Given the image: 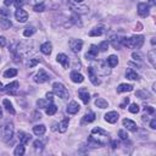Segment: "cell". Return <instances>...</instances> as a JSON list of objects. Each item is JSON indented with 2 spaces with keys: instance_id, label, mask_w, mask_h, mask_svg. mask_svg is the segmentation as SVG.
<instances>
[{
  "instance_id": "obj_23",
  "label": "cell",
  "mask_w": 156,
  "mask_h": 156,
  "mask_svg": "<svg viewBox=\"0 0 156 156\" xmlns=\"http://www.w3.org/2000/svg\"><path fill=\"white\" fill-rule=\"evenodd\" d=\"M148 60H149V62L151 63V66H152V67L156 66V51H155L154 49L150 50L149 53H148Z\"/></svg>"
},
{
  "instance_id": "obj_3",
  "label": "cell",
  "mask_w": 156,
  "mask_h": 156,
  "mask_svg": "<svg viewBox=\"0 0 156 156\" xmlns=\"http://www.w3.org/2000/svg\"><path fill=\"white\" fill-rule=\"evenodd\" d=\"M53 89H54V94H56L59 98H61V99H67V98H70L68 90L65 88V85H63L62 83H59V82L54 83V84H53Z\"/></svg>"
},
{
  "instance_id": "obj_32",
  "label": "cell",
  "mask_w": 156,
  "mask_h": 156,
  "mask_svg": "<svg viewBox=\"0 0 156 156\" xmlns=\"http://www.w3.org/2000/svg\"><path fill=\"white\" fill-rule=\"evenodd\" d=\"M135 96L141 99V100H145V99H149V93L146 92V90H137V93H135Z\"/></svg>"
},
{
  "instance_id": "obj_47",
  "label": "cell",
  "mask_w": 156,
  "mask_h": 156,
  "mask_svg": "<svg viewBox=\"0 0 156 156\" xmlns=\"http://www.w3.org/2000/svg\"><path fill=\"white\" fill-rule=\"evenodd\" d=\"M14 4L17 9H21V6H23V4H24V0H15Z\"/></svg>"
},
{
  "instance_id": "obj_2",
  "label": "cell",
  "mask_w": 156,
  "mask_h": 156,
  "mask_svg": "<svg viewBox=\"0 0 156 156\" xmlns=\"http://www.w3.org/2000/svg\"><path fill=\"white\" fill-rule=\"evenodd\" d=\"M0 135H1V139L6 143L12 139V137H14V124H12V122L7 121L1 126V128H0Z\"/></svg>"
},
{
  "instance_id": "obj_29",
  "label": "cell",
  "mask_w": 156,
  "mask_h": 156,
  "mask_svg": "<svg viewBox=\"0 0 156 156\" xmlns=\"http://www.w3.org/2000/svg\"><path fill=\"white\" fill-rule=\"evenodd\" d=\"M50 102H51V100H44V99H39L38 101H37V105H38V107L39 109H46L49 105H50Z\"/></svg>"
},
{
  "instance_id": "obj_11",
  "label": "cell",
  "mask_w": 156,
  "mask_h": 156,
  "mask_svg": "<svg viewBox=\"0 0 156 156\" xmlns=\"http://www.w3.org/2000/svg\"><path fill=\"white\" fill-rule=\"evenodd\" d=\"M123 126L128 129V131H131V132H137L138 131V126L134 121L132 120H128V118H124L123 120Z\"/></svg>"
},
{
  "instance_id": "obj_28",
  "label": "cell",
  "mask_w": 156,
  "mask_h": 156,
  "mask_svg": "<svg viewBox=\"0 0 156 156\" xmlns=\"http://www.w3.org/2000/svg\"><path fill=\"white\" fill-rule=\"evenodd\" d=\"M94 120H95V113L94 112H89V113H87L83 117L82 123H90V122H93Z\"/></svg>"
},
{
  "instance_id": "obj_36",
  "label": "cell",
  "mask_w": 156,
  "mask_h": 156,
  "mask_svg": "<svg viewBox=\"0 0 156 156\" xmlns=\"http://www.w3.org/2000/svg\"><path fill=\"white\" fill-rule=\"evenodd\" d=\"M56 111H57V107L54 105V104H50V105L46 107V115H49V116H51V115H55V113H56Z\"/></svg>"
},
{
  "instance_id": "obj_57",
  "label": "cell",
  "mask_w": 156,
  "mask_h": 156,
  "mask_svg": "<svg viewBox=\"0 0 156 156\" xmlns=\"http://www.w3.org/2000/svg\"><path fill=\"white\" fill-rule=\"evenodd\" d=\"M155 39H156V38H151V44H152V45H155V43H156Z\"/></svg>"
},
{
  "instance_id": "obj_37",
  "label": "cell",
  "mask_w": 156,
  "mask_h": 156,
  "mask_svg": "<svg viewBox=\"0 0 156 156\" xmlns=\"http://www.w3.org/2000/svg\"><path fill=\"white\" fill-rule=\"evenodd\" d=\"M100 71H101V74H104V76H106V74H110V72H111V70L110 68H107L106 66H105V63H100Z\"/></svg>"
},
{
  "instance_id": "obj_61",
  "label": "cell",
  "mask_w": 156,
  "mask_h": 156,
  "mask_svg": "<svg viewBox=\"0 0 156 156\" xmlns=\"http://www.w3.org/2000/svg\"><path fill=\"white\" fill-rule=\"evenodd\" d=\"M1 88H3V83H1V82H0V89H1Z\"/></svg>"
},
{
  "instance_id": "obj_45",
  "label": "cell",
  "mask_w": 156,
  "mask_h": 156,
  "mask_svg": "<svg viewBox=\"0 0 156 156\" xmlns=\"http://www.w3.org/2000/svg\"><path fill=\"white\" fill-rule=\"evenodd\" d=\"M118 135H120V138H121L122 140L128 139V134H127V132H126V131H123V129H121V131L118 132Z\"/></svg>"
},
{
  "instance_id": "obj_4",
  "label": "cell",
  "mask_w": 156,
  "mask_h": 156,
  "mask_svg": "<svg viewBox=\"0 0 156 156\" xmlns=\"http://www.w3.org/2000/svg\"><path fill=\"white\" fill-rule=\"evenodd\" d=\"M49 79H50V77H49V74H48L44 70H39V72L33 77V81H34L35 83H39V84L45 83V82H48Z\"/></svg>"
},
{
  "instance_id": "obj_9",
  "label": "cell",
  "mask_w": 156,
  "mask_h": 156,
  "mask_svg": "<svg viewBox=\"0 0 156 156\" xmlns=\"http://www.w3.org/2000/svg\"><path fill=\"white\" fill-rule=\"evenodd\" d=\"M98 54H99V48L96 45H92L90 49H89V51L85 54V59L87 60H94V59H96Z\"/></svg>"
},
{
  "instance_id": "obj_35",
  "label": "cell",
  "mask_w": 156,
  "mask_h": 156,
  "mask_svg": "<svg viewBox=\"0 0 156 156\" xmlns=\"http://www.w3.org/2000/svg\"><path fill=\"white\" fill-rule=\"evenodd\" d=\"M17 74V70L16 68H9L7 71L4 72V77L5 78H11V77H15Z\"/></svg>"
},
{
  "instance_id": "obj_14",
  "label": "cell",
  "mask_w": 156,
  "mask_h": 156,
  "mask_svg": "<svg viewBox=\"0 0 156 156\" xmlns=\"http://www.w3.org/2000/svg\"><path fill=\"white\" fill-rule=\"evenodd\" d=\"M88 143H89V145L92 146V148H101L102 145H105V143L95 139L93 135H90V137L88 138Z\"/></svg>"
},
{
  "instance_id": "obj_10",
  "label": "cell",
  "mask_w": 156,
  "mask_h": 156,
  "mask_svg": "<svg viewBox=\"0 0 156 156\" xmlns=\"http://www.w3.org/2000/svg\"><path fill=\"white\" fill-rule=\"evenodd\" d=\"M138 14L141 17H146L149 15V5L146 3H140L138 5Z\"/></svg>"
},
{
  "instance_id": "obj_19",
  "label": "cell",
  "mask_w": 156,
  "mask_h": 156,
  "mask_svg": "<svg viewBox=\"0 0 156 156\" xmlns=\"http://www.w3.org/2000/svg\"><path fill=\"white\" fill-rule=\"evenodd\" d=\"M133 85L132 84H120L117 87V93H124V92H132L133 90Z\"/></svg>"
},
{
  "instance_id": "obj_48",
  "label": "cell",
  "mask_w": 156,
  "mask_h": 156,
  "mask_svg": "<svg viewBox=\"0 0 156 156\" xmlns=\"http://www.w3.org/2000/svg\"><path fill=\"white\" fill-rule=\"evenodd\" d=\"M39 62V59H33V60H31V61H28V66L29 67H33V66H35V65Z\"/></svg>"
},
{
  "instance_id": "obj_53",
  "label": "cell",
  "mask_w": 156,
  "mask_h": 156,
  "mask_svg": "<svg viewBox=\"0 0 156 156\" xmlns=\"http://www.w3.org/2000/svg\"><path fill=\"white\" fill-rule=\"evenodd\" d=\"M128 102H129V98H126V99L123 100V102L121 104V107H122V109H124V107H126V105H127Z\"/></svg>"
},
{
  "instance_id": "obj_7",
  "label": "cell",
  "mask_w": 156,
  "mask_h": 156,
  "mask_svg": "<svg viewBox=\"0 0 156 156\" xmlns=\"http://www.w3.org/2000/svg\"><path fill=\"white\" fill-rule=\"evenodd\" d=\"M15 17L20 23H23L28 20V14H27V11H24L22 9H17V11L15 12Z\"/></svg>"
},
{
  "instance_id": "obj_18",
  "label": "cell",
  "mask_w": 156,
  "mask_h": 156,
  "mask_svg": "<svg viewBox=\"0 0 156 156\" xmlns=\"http://www.w3.org/2000/svg\"><path fill=\"white\" fill-rule=\"evenodd\" d=\"M45 131H46V127L44 124H37L33 127V133L35 135H43L45 133Z\"/></svg>"
},
{
  "instance_id": "obj_30",
  "label": "cell",
  "mask_w": 156,
  "mask_h": 156,
  "mask_svg": "<svg viewBox=\"0 0 156 156\" xmlns=\"http://www.w3.org/2000/svg\"><path fill=\"white\" fill-rule=\"evenodd\" d=\"M3 104H4V106H5L6 111H9L11 115H15V109H14V106H12V104L10 102V100L5 99V100L3 101Z\"/></svg>"
},
{
  "instance_id": "obj_21",
  "label": "cell",
  "mask_w": 156,
  "mask_h": 156,
  "mask_svg": "<svg viewBox=\"0 0 156 156\" xmlns=\"http://www.w3.org/2000/svg\"><path fill=\"white\" fill-rule=\"evenodd\" d=\"M126 77L128 78V79H131V81H138L139 79V76L135 71H133L132 68H128L126 71Z\"/></svg>"
},
{
  "instance_id": "obj_41",
  "label": "cell",
  "mask_w": 156,
  "mask_h": 156,
  "mask_svg": "<svg viewBox=\"0 0 156 156\" xmlns=\"http://www.w3.org/2000/svg\"><path fill=\"white\" fill-rule=\"evenodd\" d=\"M33 146H34V149H35L37 151H40V150H43V143H42L40 140H35V141L33 143Z\"/></svg>"
},
{
  "instance_id": "obj_50",
  "label": "cell",
  "mask_w": 156,
  "mask_h": 156,
  "mask_svg": "<svg viewBox=\"0 0 156 156\" xmlns=\"http://www.w3.org/2000/svg\"><path fill=\"white\" fill-rule=\"evenodd\" d=\"M71 20H72V22H74L76 24H78V26H82V23L79 22V18H78L76 15H74V16H72V17H71Z\"/></svg>"
},
{
  "instance_id": "obj_6",
  "label": "cell",
  "mask_w": 156,
  "mask_h": 156,
  "mask_svg": "<svg viewBox=\"0 0 156 156\" xmlns=\"http://www.w3.org/2000/svg\"><path fill=\"white\" fill-rule=\"evenodd\" d=\"M18 87H20L18 82H17V81H15V82H11L10 84H7L5 88H1V90H5L6 93L15 95V94L17 93V89H18Z\"/></svg>"
},
{
  "instance_id": "obj_13",
  "label": "cell",
  "mask_w": 156,
  "mask_h": 156,
  "mask_svg": "<svg viewBox=\"0 0 156 156\" xmlns=\"http://www.w3.org/2000/svg\"><path fill=\"white\" fill-rule=\"evenodd\" d=\"M78 95H79V98L82 99V101H83L84 104H88V102H89L90 95H89L88 90H87L85 88H81L79 90H78Z\"/></svg>"
},
{
  "instance_id": "obj_51",
  "label": "cell",
  "mask_w": 156,
  "mask_h": 156,
  "mask_svg": "<svg viewBox=\"0 0 156 156\" xmlns=\"http://www.w3.org/2000/svg\"><path fill=\"white\" fill-rule=\"evenodd\" d=\"M5 45H6V39H5L3 35H0V46L4 48Z\"/></svg>"
},
{
  "instance_id": "obj_33",
  "label": "cell",
  "mask_w": 156,
  "mask_h": 156,
  "mask_svg": "<svg viewBox=\"0 0 156 156\" xmlns=\"http://www.w3.org/2000/svg\"><path fill=\"white\" fill-rule=\"evenodd\" d=\"M15 156H22L24 154V144H22V143H20V144L16 146L15 151H14Z\"/></svg>"
},
{
  "instance_id": "obj_8",
  "label": "cell",
  "mask_w": 156,
  "mask_h": 156,
  "mask_svg": "<svg viewBox=\"0 0 156 156\" xmlns=\"http://www.w3.org/2000/svg\"><path fill=\"white\" fill-rule=\"evenodd\" d=\"M88 74L90 78V82H92L94 85H99L100 84V79H98V76H96V71L94 67H88Z\"/></svg>"
},
{
  "instance_id": "obj_54",
  "label": "cell",
  "mask_w": 156,
  "mask_h": 156,
  "mask_svg": "<svg viewBox=\"0 0 156 156\" xmlns=\"http://www.w3.org/2000/svg\"><path fill=\"white\" fill-rule=\"evenodd\" d=\"M14 1L15 0H4V4H5V6H10L11 4H14Z\"/></svg>"
},
{
  "instance_id": "obj_49",
  "label": "cell",
  "mask_w": 156,
  "mask_h": 156,
  "mask_svg": "<svg viewBox=\"0 0 156 156\" xmlns=\"http://www.w3.org/2000/svg\"><path fill=\"white\" fill-rule=\"evenodd\" d=\"M144 111L148 112V113H154V112H155V109H154L152 106H145V107H144Z\"/></svg>"
},
{
  "instance_id": "obj_55",
  "label": "cell",
  "mask_w": 156,
  "mask_h": 156,
  "mask_svg": "<svg viewBox=\"0 0 156 156\" xmlns=\"http://www.w3.org/2000/svg\"><path fill=\"white\" fill-rule=\"evenodd\" d=\"M111 145H112V149H116L117 146H118V141H116V140L111 141Z\"/></svg>"
},
{
  "instance_id": "obj_15",
  "label": "cell",
  "mask_w": 156,
  "mask_h": 156,
  "mask_svg": "<svg viewBox=\"0 0 156 156\" xmlns=\"http://www.w3.org/2000/svg\"><path fill=\"white\" fill-rule=\"evenodd\" d=\"M79 105L76 102V101H71L70 104H68V106H67V112L68 113H71V115H74V113H77L78 111H79Z\"/></svg>"
},
{
  "instance_id": "obj_26",
  "label": "cell",
  "mask_w": 156,
  "mask_h": 156,
  "mask_svg": "<svg viewBox=\"0 0 156 156\" xmlns=\"http://www.w3.org/2000/svg\"><path fill=\"white\" fill-rule=\"evenodd\" d=\"M111 44H112V46L117 50V49H120L121 46H122V38H118V37H113L112 39H111Z\"/></svg>"
},
{
  "instance_id": "obj_12",
  "label": "cell",
  "mask_w": 156,
  "mask_h": 156,
  "mask_svg": "<svg viewBox=\"0 0 156 156\" xmlns=\"http://www.w3.org/2000/svg\"><path fill=\"white\" fill-rule=\"evenodd\" d=\"M117 120H118V113L116 111H110L105 115V121L109 123H116Z\"/></svg>"
},
{
  "instance_id": "obj_31",
  "label": "cell",
  "mask_w": 156,
  "mask_h": 156,
  "mask_svg": "<svg viewBox=\"0 0 156 156\" xmlns=\"http://www.w3.org/2000/svg\"><path fill=\"white\" fill-rule=\"evenodd\" d=\"M95 105H96L98 107H100V109H106V107L109 106V104H107L106 100H104V99H101V98H98V99L95 100Z\"/></svg>"
},
{
  "instance_id": "obj_16",
  "label": "cell",
  "mask_w": 156,
  "mask_h": 156,
  "mask_svg": "<svg viewBox=\"0 0 156 156\" xmlns=\"http://www.w3.org/2000/svg\"><path fill=\"white\" fill-rule=\"evenodd\" d=\"M56 60H57V62H60L62 66L65 67V68H67L68 67V65H70V61H68V57L65 55V54H59L57 56H56Z\"/></svg>"
},
{
  "instance_id": "obj_34",
  "label": "cell",
  "mask_w": 156,
  "mask_h": 156,
  "mask_svg": "<svg viewBox=\"0 0 156 156\" xmlns=\"http://www.w3.org/2000/svg\"><path fill=\"white\" fill-rule=\"evenodd\" d=\"M102 33H104V28H102V27H96V28H94V29L90 31L89 35H90V37H99V35H101Z\"/></svg>"
},
{
  "instance_id": "obj_5",
  "label": "cell",
  "mask_w": 156,
  "mask_h": 156,
  "mask_svg": "<svg viewBox=\"0 0 156 156\" xmlns=\"http://www.w3.org/2000/svg\"><path fill=\"white\" fill-rule=\"evenodd\" d=\"M70 48L73 53H79L83 48V42L81 39H71L70 40Z\"/></svg>"
},
{
  "instance_id": "obj_40",
  "label": "cell",
  "mask_w": 156,
  "mask_h": 156,
  "mask_svg": "<svg viewBox=\"0 0 156 156\" xmlns=\"http://www.w3.org/2000/svg\"><path fill=\"white\" fill-rule=\"evenodd\" d=\"M33 10H34L35 12H43V11L45 10V6H44L43 3H40V4H35L34 7H33Z\"/></svg>"
},
{
  "instance_id": "obj_46",
  "label": "cell",
  "mask_w": 156,
  "mask_h": 156,
  "mask_svg": "<svg viewBox=\"0 0 156 156\" xmlns=\"http://www.w3.org/2000/svg\"><path fill=\"white\" fill-rule=\"evenodd\" d=\"M0 14H1L3 16H5V17H7V16H10V15H11V14H10V11H9V10H6L5 7L0 9Z\"/></svg>"
},
{
  "instance_id": "obj_60",
  "label": "cell",
  "mask_w": 156,
  "mask_h": 156,
  "mask_svg": "<svg viewBox=\"0 0 156 156\" xmlns=\"http://www.w3.org/2000/svg\"><path fill=\"white\" fill-rule=\"evenodd\" d=\"M150 5H154V0H150V3H149Z\"/></svg>"
},
{
  "instance_id": "obj_1",
  "label": "cell",
  "mask_w": 156,
  "mask_h": 156,
  "mask_svg": "<svg viewBox=\"0 0 156 156\" xmlns=\"http://www.w3.org/2000/svg\"><path fill=\"white\" fill-rule=\"evenodd\" d=\"M144 44L143 35H133L131 38H122V45L131 49H140Z\"/></svg>"
},
{
  "instance_id": "obj_20",
  "label": "cell",
  "mask_w": 156,
  "mask_h": 156,
  "mask_svg": "<svg viewBox=\"0 0 156 156\" xmlns=\"http://www.w3.org/2000/svg\"><path fill=\"white\" fill-rule=\"evenodd\" d=\"M71 79H72V82H74V83H82V82L84 81V77H83L81 73L73 71V72H71Z\"/></svg>"
},
{
  "instance_id": "obj_44",
  "label": "cell",
  "mask_w": 156,
  "mask_h": 156,
  "mask_svg": "<svg viewBox=\"0 0 156 156\" xmlns=\"http://www.w3.org/2000/svg\"><path fill=\"white\" fill-rule=\"evenodd\" d=\"M132 57L135 60V61H140L143 59V55L139 53V51H134V53L132 54Z\"/></svg>"
},
{
  "instance_id": "obj_17",
  "label": "cell",
  "mask_w": 156,
  "mask_h": 156,
  "mask_svg": "<svg viewBox=\"0 0 156 156\" xmlns=\"http://www.w3.org/2000/svg\"><path fill=\"white\" fill-rule=\"evenodd\" d=\"M51 50H53V45H51L50 42H45L40 45V51L45 55H50L51 54Z\"/></svg>"
},
{
  "instance_id": "obj_42",
  "label": "cell",
  "mask_w": 156,
  "mask_h": 156,
  "mask_svg": "<svg viewBox=\"0 0 156 156\" xmlns=\"http://www.w3.org/2000/svg\"><path fill=\"white\" fill-rule=\"evenodd\" d=\"M107 48H109V42H107V40L101 42L100 45H99V49H100V51H102V53H104V51H106Z\"/></svg>"
},
{
  "instance_id": "obj_52",
  "label": "cell",
  "mask_w": 156,
  "mask_h": 156,
  "mask_svg": "<svg viewBox=\"0 0 156 156\" xmlns=\"http://www.w3.org/2000/svg\"><path fill=\"white\" fill-rule=\"evenodd\" d=\"M150 127H151V129H156V118H152L150 121Z\"/></svg>"
},
{
  "instance_id": "obj_38",
  "label": "cell",
  "mask_w": 156,
  "mask_h": 156,
  "mask_svg": "<svg viewBox=\"0 0 156 156\" xmlns=\"http://www.w3.org/2000/svg\"><path fill=\"white\" fill-rule=\"evenodd\" d=\"M92 134H100V135H107V132H105L104 129H101L100 127H98V128H94L93 131H92Z\"/></svg>"
},
{
  "instance_id": "obj_56",
  "label": "cell",
  "mask_w": 156,
  "mask_h": 156,
  "mask_svg": "<svg viewBox=\"0 0 156 156\" xmlns=\"http://www.w3.org/2000/svg\"><path fill=\"white\" fill-rule=\"evenodd\" d=\"M53 95H54V93H48V94H46V99L53 101Z\"/></svg>"
},
{
  "instance_id": "obj_43",
  "label": "cell",
  "mask_w": 156,
  "mask_h": 156,
  "mask_svg": "<svg viewBox=\"0 0 156 156\" xmlns=\"http://www.w3.org/2000/svg\"><path fill=\"white\" fill-rule=\"evenodd\" d=\"M128 110H129V112H132V113H138L139 112V105H137V104H132Z\"/></svg>"
},
{
  "instance_id": "obj_22",
  "label": "cell",
  "mask_w": 156,
  "mask_h": 156,
  "mask_svg": "<svg viewBox=\"0 0 156 156\" xmlns=\"http://www.w3.org/2000/svg\"><path fill=\"white\" fill-rule=\"evenodd\" d=\"M12 26L11 21L6 17H0V27H1L3 29H9L10 27Z\"/></svg>"
},
{
  "instance_id": "obj_25",
  "label": "cell",
  "mask_w": 156,
  "mask_h": 156,
  "mask_svg": "<svg viewBox=\"0 0 156 156\" xmlns=\"http://www.w3.org/2000/svg\"><path fill=\"white\" fill-rule=\"evenodd\" d=\"M106 63L109 65L110 67H115V66H117V63H118V57L115 56V55H111V56L107 57Z\"/></svg>"
},
{
  "instance_id": "obj_27",
  "label": "cell",
  "mask_w": 156,
  "mask_h": 156,
  "mask_svg": "<svg viewBox=\"0 0 156 156\" xmlns=\"http://www.w3.org/2000/svg\"><path fill=\"white\" fill-rule=\"evenodd\" d=\"M68 122H70V120L67 118V117H66V118H63L62 120V122L59 124V131L61 132V133H65V132H66L67 131V127H68Z\"/></svg>"
},
{
  "instance_id": "obj_39",
  "label": "cell",
  "mask_w": 156,
  "mask_h": 156,
  "mask_svg": "<svg viewBox=\"0 0 156 156\" xmlns=\"http://www.w3.org/2000/svg\"><path fill=\"white\" fill-rule=\"evenodd\" d=\"M34 32H35L34 27H27V28L23 31V35H24V37H31L32 34H34Z\"/></svg>"
},
{
  "instance_id": "obj_24",
  "label": "cell",
  "mask_w": 156,
  "mask_h": 156,
  "mask_svg": "<svg viewBox=\"0 0 156 156\" xmlns=\"http://www.w3.org/2000/svg\"><path fill=\"white\" fill-rule=\"evenodd\" d=\"M18 139H20V143H22V144H27L31 140V135L24 132H18Z\"/></svg>"
},
{
  "instance_id": "obj_58",
  "label": "cell",
  "mask_w": 156,
  "mask_h": 156,
  "mask_svg": "<svg viewBox=\"0 0 156 156\" xmlns=\"http://www.w3.org/2000/svg\"><path fill=\"white\" fill-rule=\"evenodd\" d=\"M83 0H74V3H82Z\"/></svg>"
},
{
  "instance_id": "obj_59",
  "label": "cell",
  "mask_w": 156,
  "mask_h": 156,
  "mask_svg": "<svg viewBox=\"0 0 156 156\" xmlns=\"http://www.w3.org/2000/svg\"><path fill=\"white\" fill-rule=\"evenodd\" d=\"M0 117H3V111H1V107H0Z\"/></svg>"
}]
</instances>
